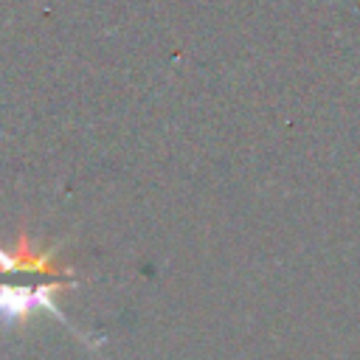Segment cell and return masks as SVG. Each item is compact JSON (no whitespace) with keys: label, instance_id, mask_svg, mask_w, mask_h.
Segmentation results:
<instances>
[{"label":"cell","instance_id":"7a4b0ae2","mask_svg":"<svg viewBox=\"0 0 360 360\" xmlns=\"http://www.w3.org/2000/svg\"><path fill=\"white\" fill-rule=\"evenodd\" d=\"M56 248L37 250L25 231L17 233L14 248H0V278L14 273H31V276H70V270L53 264Z\"/></svg>","mask_w":360,"mask_h":360},{"label":"cell","instance_id":"6da1fadb","mask_svg":"<svg viewBox=\"0 0 360 360\" xmlns=\"http://www.w3.org/2000/svg\"><path fill=\"white\" fill-rule=\"evenodd\" d=\"M65 287H73V281H68L65 276H45L42 281H28V284L0 278V329H11L17 323H25L34 312H45V315L56 318L59 323H65L68 329H73L82 343L98 346L101 340H90V335H84L79 326H73L68 321V315H62V309L56 307V292Z\"/></svg>","mask_w":360,"mask_h":360}]
</instances>
